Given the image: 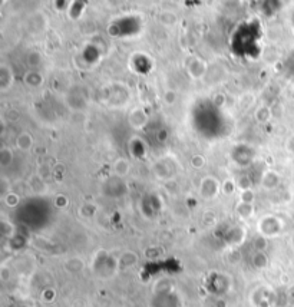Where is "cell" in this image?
I'll return each mask as SVG.
<instances>
[{"label": "cell", "instance_id": "obj_1", "mask_svg": "<svg viewBox=\"0 0 294 307\" xmlns=\"http://www.w3.org/2000/svg\"><path fill=\"white\" fill-rule=\"evenodd\" d=\"M17 145L20 149H29L30 145H32V138L27 135V134H23V135L19 136L17 139Z\"/></svg>", "mask_w": 294, "mask_h": 307}, {"label": "cell", "instance_id": "obj_2", "mask_svg": "<svg viewBox=\"0 0 294 307\" xmlns=\"http://www.w3.org/2000/svg\"><path fill=\"white\" fill-rule=\"evenodd\" d=\"M129 170V164L125 160H118L115 164V171L118 172L119 175H125Z\"/></svg>", "mask_w": 294, "mask_h": 307}]
</instances>
